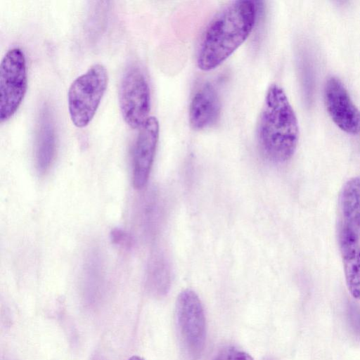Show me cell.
<instances>
[{"label":"cell","instance_id":"obj_1","mask_svg":"<svg viewBox=\"0 0 360 360\" xmlns=\"http://www.w3.org/2000/svg\"><path fill=\"white\" fill-rule=\"evenodd\" d=\"M254 1H233L208 24L200 43L198 67L210 71L223 63L250 36L256 20Z\"/></svg>","mask_w":360,"mask_h":360},{"label":"cell","instance_id":"obj_2","mask_svg":"<svg viewBox=\"0 0 360 360\" xmlns=\"http://www.w3.org/2000/svg\"><path fill=\"white\" fill-rule=\"evenodd\" d=\"M257 141L264 155L271 162L283 163L294 155L299 126L295 111L279 85L266 91L257 127Z\"/></svg>","mask_w":360,"mask_h":360},{"label":"cell","instance_id":"obj_3","mask_svg":"<svg viewBox=\"0 0 360 360\" xmlns=\"http://www.w3.org/2000/svg\"><path fill=\"white\" fill-rule=\"evenodd\" d=\"M108 81L106 68L97 63L72 82L68 89V103L70 117L75 127H84L91 121L106 90Z\"/></svg>","mask_w":360,"mask_h":360},{"label":"cell","instance_id":"obj_4","mask_svg":"<svg viewBox=\"0 0 360 360\" xmlns=\"http://www.w3.org/2000/svg\"><path fill=\"white\" fill-rule=\"evenodd\" d=\"M27 86L25 56L20 48L7 51L0 66V122L11 118L18 109Z\"/></svg>","mask_w":360,"mask_h":360},{"label":"cell","instance_id":"obj_5","mask_svg":"<svg viewBox=\"0 0 360 360\" xmlns=\"http://www.w3.org/2000/svg\"><path fill=\"white\" fill-rule=\"evenodd\" d=\"M119 104L124 120L132 129L140 128L149 117L150 87L146 75L137 65H130L122 76Z\"/></svg>","mask_w":360,"mask_h":360},{"label":"cell","instance_id":"obj_6","mask_svg":"<svg viewBox=\"0 0 360 360\" xmlns=\"http://www.w3.org/2000/svg\"><path fill=\"white\" fill-rule=\"evenodd\" d=\"M176 317L184 349L192 356L200 354L205 341L206 321L202 302L192 290H185L179 295Z\"/></svg>","mask_w":360,"mask_h":360},{"label":"cell","instance_id":"obj_7","mask_svg":"<svg viewBox=\"0 0 360 360\" xmlns=\"http://www.w3.org/2000/svg\"><path fill=\"white\" fill-rule=\"evenodd\" d=\"M323 98L330 118L341 130L352 135L360 133V110L340 79L334 76L327 79Z\"/></svg>","mask_w":360,"mask_h":360},{"label":"cell","instance_id":"obj_8","mask_svg":"<svg viewBox=\"0 0 360 360\" xmlns=\"http://www.w3.org/2000/svg\"><path fill=\"white\" fill-rule=\"evenodd\" d=\"M159 122L149 117L140 127L133 154V184L143 188L148 180L159 139Z\"/></svg>","mask_w":360,"mask_h":360},{"label":"cell","instance_id":"obj_9","mask_svg":"<svg viewBox=\"0 0 360 360\" xmlns=\"http://www.w3.org/2000/svg\"><path fill=\"white\" fill-rule=\"evenodd\" d=\"M221 113V102L214 86L205 83L194 94L189 105V122L195 130L214 124Z\"/></svg>","mask_w":360,"mask_h":360},{"label":"cell","instance_id":"obj_10","mask_svg":"<svg viewBox=\"0 0 360 360\" xmlns=\"http://www.w3.org/2000/svg\"><path fill=\"white\" fill-rule=\"evenodd\" d=\"M360 237L339 229V244L347 288L360 300Z\"/></svg>","mask_w":360,"mask_h":360},{"label":"cell","instance_id":"obj_11","mask_svg":"<svg viewBox=\"0 0 360 360\" xmlns=\"http://www.w3.org/2000/svg\"><path fill=\"white\" fill-rule=\"evenodd\" d=\"M56 150V129L49 108H41L36 139L35 157L39 172H46L51 165Z\"/></svg>","mask_w":360,"mask_h":360},{"label":"cell","instance_id":"obj_12","mask_svg":"<svg viewBox=\"0 0 360 360\" xmlns=\"http://www.w3.org/2000/svg\"><path fill=\"white\" fill-rule=\"evenodd\" d=\"M340 229L360 237V176L348 180L340 197Z\"/></svg>","mask_w":360,"mask_h":360},{"label":"cell","instance_id":"obj_13","mask_svg":"<svg viewBox=\"0 0 360 360\" xmlns=\"http://www.w3.org/2000/svg\"><path fill=\"white\" fill-rule=\"evenodd\" d=\"M167 268L162 259H155L150 266V280L155 285H158L160 290L167 285Z\"/></svg>","mask_w":360,"mask_h":360},{"label":"cell","instance_id":"obj_14","mask_svg":"<svg viewBox=\"0 0 360 360\" xmlns=\"http://www.w3.org/2000/svg\"><path fill=\"white\" fill-rule=\"evenodd\" d=\"M213 360H254L247 352L235 347L221 349Z\"/></svg>","mask_w":360,"mask_h":360},{"label":"cell","instance_id":"obj_15","mask_svg":"<svg viewBox=\"0 0 360 360\" xmlns=\"http://www.w3.org/2000/svg\"><path fill=\"white\" fill-rule=\"evenodd\" d=\"M112 239L113 240L119 244L121 243H126L127 241V235L123 233L122 231H120L119 230L114 231L112 233Z\"/></svg>","mask_w":360,"mask_h":360},{"label":"cell","instance_id":"obj_16","mask_svg":"<svg viewBox=\"0 0 360 360\" xmlns=\"http://www.w3.org/2000/svg\"><path fill=\"white\" fill-rule=\"evenodd\" d=\"M129 360H145V359L139 356H133Z\"/></svg>","mask_w":360,"mask_h":360},{"label":"cell","instance_id":"obj_17","mask_svg":"<svg viewBox=\"0 0 360 360\" xmlns=\"http://www.w3.org/2000/svg\"><path fill=\"white\" fill-rule=\"evenodd\" d=\"M98 360H103V359H98Z\"/></svg>","mask_w":360,"mask_h":360}]
</instances>
